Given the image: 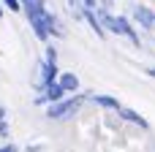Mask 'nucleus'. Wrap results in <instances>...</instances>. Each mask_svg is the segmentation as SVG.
Masks as SVG:
<instances>
[{
    "mask_svg": "<svg viewBox=\"0 0 155 152\" xmlns=\"http://www.w3.org/2000/svg\"><path fill=\"white\" fill-rule=\"evenodd\" d=\"M95 11V16H98V22H101V27L106 30V33H112V35H120V38H128L134 46H142V38H139V33H136V24L128 19V16H117V14H112V11H106V8H93Z\"/></svg>",
    "mask_w": 155,
    "mask_h": 152,
    "instance_id": "nucleus-1",
    "label": "nucleus"
},
{
    "mask_svg": "<svg viewBox=\"0 0 155 152\" xmlns=\"http://www.w3.org/2000/svg\"><path fill=\"white\" fill-rule=\"evenodd\" d=\"M87 98H90V92H74V95H65V98H60L54 103H46V120H54V122L71 120L84 106Z\"/></svg>",
    "mask_w": 155,
    "mask_h": 152,
    "instance_id": "nucleus-2",
    "label": "nucleus"
},
{
    "mask_svg": "<svg viewBox=\"0 0 155 152\" xmlns=\"http://www.w3.org/2000/svg\"><path fill=\"white\" fill-rule=\"evenodd\" d=\"M136 27L142 30H155V11L150 5H142V3H134L131 5V16H128Z\"/></svg>",
    "mask_w": 155,
    "mask_h": 152,
    "instance_id": "nucleus-3",
    "label": "nucleus"
},
{
    "mask_svg": "<svg viewBox=\"0 0 155 152\" xmlns=\"http://www.w3.org/2000/svg\"><path fill=\"white\" fill-rule=\"evenodd\" d=\"M41 71H38V84H35V90L41 92L49 82H54L57 79V73H60V68H57V63H49V60H41V65H38Z\"/></svg>",
    "mask_w": 155,
    "mask_h": 152,
    "instance_id": "nucleus-4",
    "label": "nucleus"
},
{
    "mask_svg": "<svg viewBox=\"0 0 155 152\" xmlns=\"http://www.w3.org/2000/svg\"><path fill=\"white\" fill-rule=\"evenodd\" d=\"M114 114H117L123 122H131V125H136V128H142V131H150V122H147L139 112H134V109H128V106H120Z\"/></svg>",
    "mask_w": 155,
    "mask_h": 152,
    "instance_id": "nucleus-5",
    "label": "nucleus"
},
{
    "mask_svg": "<svg viewBox=\"0 0 155 152\" xmlns=\"http://www.w3.org/2000/svg\"><path fill=\"white\" fill-rule=\"evenodd\" d=\"M57 84L65 90V95H74V92H79V87H82V82H79V76H76L74 71H60V73H57Z\"/></svg>",
    "mask_w": 155,
    "mask_h": 152,
    "instance_id": "nucleus-6",
    "label": "nucleus"
},
{
    "mask_svg": "<svg viewBox=\"0 0 155 152\" xmlns=\"http://www.w3.org/2000/svg\"><path fill=\"white\" fill-rule=\"evenodd\" d=\"M87 101H93L98 109H106V112H117V109L123 106V103H120L114 95H104V92H95V95L90 92V98H87Z\"/></svg>",
    "mask_w": 155,
    "mask_h": 152,
    "instance_id": "nucleus-7",
    "label": "nucleus"
},
{
    "mask_svg": "<svg viewBox=\"0 0 155 152\" xmlns=\"http://www.w3.org/2000/svg\"><path fill=\"white\" fill-rule=\"evenodd\" d=\"M41 98L46 101V103H54V101H60V98H65V90L57 84V79L54 82H49L44 90H41Z\"/></svg>",
    "mask_w": 155,
    "mask_h": 152,
    "instance_id": "nucleus-8",
    "label": "nucleus"
},
{
    "mask_svg": "<svg viewBox=\"0 0 155 152\" xmlns=\"http://www.w3.org/2000/svg\"><path fill=\"white\" fill-rule=\"evenodd\" d=\"M82 22H87L90 24V30L98 35V38H106V30L101 27V22H98V16H95V11H84V19Z\"/></svg>",
    "mask_w": 155,
    "mask_h": 152,
    "instance_id": "nucleus-9",
    "label": "nucleus"
},
{
    "mask_svg": "<svg viewBox=\"0 0 155 152\" xmlns=\"http://www.w3.org/2000/svg\"><path fill=\"white\" fill-rule=\"evenodd\" d=\"M44 60L57 63V46H54V44H49V41H46V49H44Z\"/></svg>",
    "mask_w": 155,
    "mask_h": 152,
    "instance_id": "nucleus-10",
    "label": "nucleus"
},
{
    "mask_svg": "<svg viewBox=\"0 0 155 152\" xmlns=\"http://www.w3.org/2000/svg\"><path fill=\"white\" fill-rule=\"evenodd\" d=\"M0 5L5 8V11H22V0H0Z\"/></svg>",
    "mask_w": 155,
    "mask_h": 152,
    "instance_id": "nucleus-11",
    "label": "nucleus"
},
{
    "mask_svg": "<svg viewBox=\"0 0 155 152\" xmlns=\"http://www.w3.org/2000/svg\"><path fill=\"white\" fill-rule=\"evenodd\" d=\"M0 139H11V125H8V120H0Z\"/></svg>",
    "mask_w": 155,
    "mask_h": 152,
    "instance_id": "nucleus-12",
    "label": "nucleus"
},
{
    "mask_svg": "<svg viewBox=\"0 0 155 152\" xmlns=\"http://www.w3.org/2000/svg\"><path fill=\"white\" fill-rule=\"evenodd\" d=\"M95 8H106V11H112V8H114V0H95Z\"/></svg>",
    "mask_w": 155,
    "mask_h": 152,
    "instance_id": "nucleus-13",
    "label": "nucleus"
},
{
    "mask_svg": "<svg viewBox=\"0 0 155 152\" xmlns=\"http://www.w3.org/2000/svg\"><path fill=\"white\" fill-rule=\"evenodd\" d=\"M0 152H22V150H19V147H16L14 141H5V144L0 147Z\"/></svg>",
    "mask_w": 155,
    "mask_h": 152,
    "instance_id": "nucleus-14",
    "label": "nucleus"
},
{
    "mask_svg": "<svg viewBox=\"0 0 155 152\" xmlns=\"http://www.w3.org/2000/svg\"><path fill=\"white\" fill-rule=\"evenodd\" d=\"M22 152H44V144H30V147H25Z\"/></svg>",
    "mask_w": 155,
    "mask_h": 152,
    "instance_id": "nucleus-15",
    "label": "nucleus"
},
{
    "mask_svg": "<svg viewBox=\"0 0 155 152\" xmlns=\"http://www.w3.org/2000/svg\"><path fill=\"white\" fill-rule=\"evenodd\" d=\"M82 5H84V11H93L95 8V0H82Z\"/></svg>",
    "mask_w": 155,
    "mask_h": 152,
    "instance_id": "nucleus-16",
    "label": "nucleus"
},
{
    "mask_svg": "<svg viewBox=\"0 0 155 152\" xmlns=\"http://www.w3.org/2000/svg\"><path fill=\"white\" fill-rule=\"evenodd\" d=\"M144 73H147V76H153V79H155V65H150V68H144Z\"/></svg>",
    "mask_w": 155,
    "mask_h": 152,
    "instance_id": "nucleus-17",
    "label": "nucleus"
},
{
    "mask_svg": "<svg viewBox=\"0 0 155 152\" xmlns=\"http://www.w3.org/2000/svg\"><path fill=\"white\" fill-rule=\"evenodd\" d=\"M0 120H5V106L0 103Z\"/></svg>",
    "mask_w": 155,
    "mask_h": 152,
    "instance_id": "nucleus-18",
    "label": "nucleus"
},
{
    "mask_svg": "<svg viewBox=\"0 0 155 152\" xmlns=\"http://www.w3.org/2000/svg\"><path fill=\"white\" fill-rule=\"evenodd\" d=\"M3 14H5V8H3V5H0V19H3Z\"/></svg>",
    "mask_w": 155,
    "mask_h": 152,
    "instance_id": "nucleus-19",
    "label": "nucleus"
}]
</instances>
